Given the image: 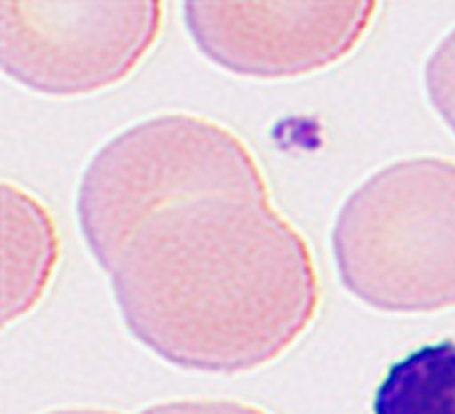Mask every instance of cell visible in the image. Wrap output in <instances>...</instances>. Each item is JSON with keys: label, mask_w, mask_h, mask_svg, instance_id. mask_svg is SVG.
Wrapping results in <instances>:
<instances>
[{"label": "cell", "mask_w": 455, "mask_h": 414, "mask_svg": "<svg viewBox=\"0 0 455 414\" xmlns=\"http://www.w3.org/2000/svg\"><path fill=\"white\" fill-rule=\"evenodd\" d=\"M4 209V321L36 306L53 273L59 240L47 209L12 183L3 187Z\"/></svg>", "instance_id": "5"}, {"label": "cell", "mask_w": 455, "mask_h": 414, "mask_svg": "<svg viewBox=\"0 0 455 414\" xmlns=\"http://www.w3.org/2000/svg\"><path fill=\"white\" fill-rule=\"evenodd\" d=\"M376 3H188L185 24L214 63L235 75L283 78L353 53Z\"/></svg>", "instance_id": "4"}, {"label": "cell", "mask_w": 455, "mask_h": 414, "mask_svg": "<svg viewBox=\"0 0 455 414\" xmlns=\"http://www.w3.org/2000/svg\"><path fill=\"white\" fill-rule=\"evenodd\" d=\"M424 78L432 106L455 132V29L432 53Z\"/></svg>", "instance_id": "7"}, {"label": "cell", "mask_w": 455, "mask_h": 414, "mask_svg": "<svg viewBox=\"0 0 455 414\" xmlns=\"http://www.w3.org/2000/svg\"><path fill=\"white\" fill-rule=\"evenodd\" d=\"M139 414H268V412L237 401L199 399V401L164 402V405H154L150 409H144Z\"/></svg>", "instance_id": "8"}, {"label": "cell", "mask_w": 455, "mask_h": 414, "mask_svg": "<svg viewBox=\"0 0 455 414\" xmlns=\"http://www.w3.org/2000/svg\"><path fill=\"white\" fill-rule=\"evenodd\" d=\"M339 276L381 312L455 306V162L387 165L348 196L333 230Z\"/></svg>", "instance_id": "2"}, {"label": "cell", "mask_w": 455, "mask_h": 414, "mask_svg": "<svg viewBox=\"0 0 455 414\" xmlns=\"http://www.w3.org/2000/svg\"><path fill=\"white\" fill-rule=\"evenodd\" d=\"M3 68L28 88L90 94L137 68L162 32L164 6L140 3L3 4Z\"/></svg>", "instance_id": "3"}, {"label": "cell", "mask_w": 455, "mask_h": 414, "mask_svg": "<svg viewBox=\"0 0 455 414\" xmlns=\"http://www.w3.org/2000/svg\"><path fill=\"white\" fill-rule=\"evenodd\" d=\"M49 414H119V412L103 410V409H68V410H57Z\"/></svg>", "instance_id": "9"}, {"label": "cell", "mask_w": 455, "mask_h": 414, "mask_svg": "<svg viewBox=\"0 0 455 414\" xmlns=\"http://www.w3.org/2000/svg\"><path fill=\"white\" fill-rule=\"evenodd\" d=\"M374 414H455V338L391 364L376 389Z\"/></svg>", "instance_id": "6"}, {"label": "cell", "mask_w": 455, "mask_h": 414, "mask_svg": "<svg viewBox=\"0 0 455 414\" xmlns=\"http://www.w3.org/2000/svg\"><path fill=\"white\" fill-rule=\"evenodd\" d=\"M78 220L127 329L170 364L259 368L317 314L312 250L251 150L212 119L162 115L109 140L82 178Z\"/></svg>", "instance_id": "1"}]
</instances>
